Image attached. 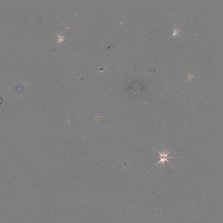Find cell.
Segmentation results:
<instances>
[{
    "label": "cell",
    "instance_id": "1",
    "mask_svg": "<svg viewBox=\"0 0 223 223\" xmlns=\"http://www.w3.org/2000/svg\"><path fill=\"white\" fill-rule=\"evenodd\" d=\"M160 154V161H159V162L158 163V164H157H157H158L160 163H165V161H167V162L169 163L167 159L169 158H173L174 157H168V155L169 154V153H168L167 154H165L164 153L163 154H161L160 152H158Z\"/></svg>",
    "mask_w": 223,
    "mask_h": 223
}]
</instances>
